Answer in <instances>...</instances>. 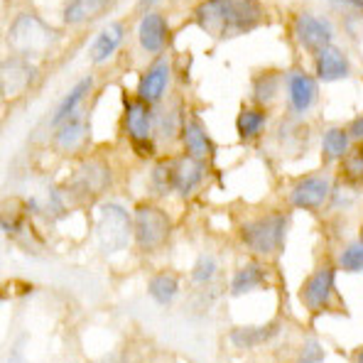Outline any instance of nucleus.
I'll use <instances>...</instances> for the list:
<instances>
[{
    "mask_svg": "<svg viewBox=\"0 0 363 363\" xmlns=\"http://www.w3.org/2000/svg\"><path fill=\"white\" fill-rule=\"evenodd\" d=\"M135 223L130 221L128 211L118 204H104L96 216V241L104 253H116L125 248L130 241V228Z\"/></svg>",
    "mask_w": 363,
    "mask_h": 363,
    "instance_id": "f257e3e1",
    "label": "nucleus"
},
{
    "mask_svg": "<svg viewBox=\"0 0 363 363\" xmlns=\"http://www.w3.org/2000/svg\"><path fill=\"white\" fill-rule=\"evenodd\" d=\"M285 228H287V216H282V213H270V216L258 218V221L243 223L241 238L253 253L268 255L282 243Z\"/></svg>",
    "mask_w": 363,
    "mask_h": 363,
    "instance_id": "f03ea898",
    "label": "nucleus"
},
{
    "mask_svg": "<svg viewBox=\"0 0 363 363\" xmlns=\"http://www.w3.org/2000/svg\"><path fill=\"white\" fill-rule=\"evenodd\" d=\"M169 218L162 209L152 204H140L135 209V238L143 250L160 248L169 236Z\"/></svg>",
    "mask_w": 363,
    "mask_h": 363,
    "instance_id": "7ed1b4c3",
    "label": "nucleus"
},
{
    "mask_svg": "<svg viewBox=\"0 0 363 363\" xmlns=\"http://www.w3.org/2000/svg\"><path fill=\"white\" fill-rule=\"evenodd\" d=\"M52 40H55L52 30L47 28L45 23H40V20L30 18V15H20V18L13 23L10 35H8L10 47H15V50L23 52V55L42 52Z\"/></svg>",
    "mask_w": 363,
    "mask_h": 363,
    "instance_id": "20e7f679",
    "label": "nucleus"
},
{
    "mask_svg": "<svg viewBox=\"0 0 363 363\" xmlns=\"http://www.w3.org/2000/svg\"><path fill=\"white\" fill-rule=\"evenodd\" d=\"M297 37H300L302 47H307L309 52H319L322 47L332 45V25L324 18L317 15H300L295 23Z\"/></svg>",
    "mask_w": 363,
    "mask_h": 363,
    "instance_id": "39448f33",
    "label": "nucleus"
},
{
    "mask_svg": "<svg viewBox=\"0 0 363 363\" xmlns=\"http://www.w3.org/2000/svg\"><path fill=\"white\" fill-rule=\"evenodd\" d=\"M150 125H152V118H150V111H147L145 104H128V116H125V128H128V135L133 138V145L135 150L140 152H150Z\"/></svg>",
    "mask_w": 363,
    "mask_h": 363,
    "instance_id": "423d86ee",
    "label": "nucleus"
},
{
    "mask_svg": "<svg viewBox=\"0 0 363 363\" xmlns=\"http://www.w3.org/2000/svg\"><path fill=\"white\" fill-rule=\"evenodd\" d=\"M332 290H334V270L332 268L317 270L312 277H309L307 285H304V290H302L304 307L312 309V312L322 309L324 304L329 302V297H332Z\"/></svg>",
    "mask_w": 363,
    "mask_h": 363,
    "instance_id": "0eeeda50",
    "label": "nucleus"
},
{
    "mask_svg": "<svg viewBox=\"0 0 363 363\" xmlns=\"http://www.w3.org/2000/svg\"><path fill=\"white\" fill-rule=\"evenodd\" d=\"M169 172H172V189H177L182 196L191 194V189L199 186L201 177H204V164L199 157H184L179 162L169 164Z\"/></svg>",
    "mask_w": 363,
    "mask_h": 363,
    "instance_id": "6e6552de",
    "label": "nucleus"
},
{
    "mask_svg": "<svg viewBox=\"0 0 363 363\" xmlns=\"http://www.w3.org/2000/svg\"><path fill=\"white\" fill-rule=\"evenodd\" d=\"M329 194V182L324 177H309L302 179L300 184L292 189L290 194V204L300 206V209H317L327 201Z\"/></svg>",
    "mask_w": 363,
    "mask_h": 363,
    "instance_id": "1a4fd4ad",
    "label": "nucleus"
},
{
    "mask_svg": "<svg viewBox=\"0 0 363 363\" xmlns=\"http://www.w3.org/2000/svg\"><path fill=\"white\" fill-rule=\"evenodd\" d=\"M317 77L322 82H336V79L349 77V60L344 52L336 50L334 45H327L317 52Z\"/></svg>",
    "mask_w": 363,
    "mask_h": 363,
    "instance_id": "9d476101",
    "label": "nucleus"
},
{
    "mask_svg": "<svg viewBox=\"0 0 363 363\" xmlns=\"http://www.w3.org/2000/svg\"><path fill=\"white\" fill-rule=\"evenodd\" d=\"M167 84H169V64L164 60L155 62L150 72L143 77L140 86H138V94L145 104H157L160 99L164 96L167 91Z\"/></svg>",
    "mask_w": 363,
    "mask_h": 363,
    "instance_id": "9b49d317",
    "label": "nucleus"
},
{
    "mask_svg": "<svg viewBox=\"0 0 363 363\" xmlns=\"http://www.w3.org/2000/svg\"><path fill=\"white\" fill-rule=\"evenodd\" d=\"M138 37H140V45L145 52H162L164 42H167V23L160 13H150L143 18L140 28H138Z\"/></svg>",
    "mask_w": 363,
    "mask_h": 363,
    "instance_id": "f8f14e48",
    "label": "nucleus"
},
{
    "mask_svg": "<svg viewBox=\"0 0 363 363\" xmlns=\"http://www.w3.org/2000/svg\"><path fill=\"white\" fill-rule=\"evenodd\" d=\"M228 15H231V0H206L196 13V20L204 30L218 32L228 28Z\"/></svg>",
    "mask_w": 363,
    "mask_h": 363,
    "instance_id": "ddd939ff",
    "label": "nucleus"
},
{
    "mask_svg": "<svg viewBox=\"0 0 363 363\" xmlns=\"http://www.w3.org/2000/svg\"><path fill=\"white\" fill-rule=\"evenodd\" d=\"M287 91H290V106L302 113L309 106L314 104V96H317V86H314V79L307 77L302 72H295L290 77V84H287Z\"/></svg>",
    "mask_w": 363,
    "mask_h": 363,
    "instance_id": "4468645a",
    "label": "nucleus"
},
{
    "mask_svg": "<svg viewBox=\"0 0 363 363\" xmlns=\"http://www.w3.org/2000/svg\"><path fill=\"white\" fill-rule=\"evenodd\" d=\"M121 42H123V25H118V23L108 25V28L96 37L94 50H91V60L96 64L106 62L108 57H113V52L121 47Z\"/></svg>",
    "mask_w": 363,
    "mask_h": 363,
    "instance_id": "2eb2a0df",
    "label": "nucleus"
},
{
    "mask_svg": "<svg viewBox=\"0 0 363 363\" xmlns=\"http://www.w3.org/2000/svg\"><path fill=\"white\" fill-rule=\"evenodd\" d=\"M108 5V0H69L64 8V23L67 25H82L101 13Z\"/></svg>",
    "mask_w": 363,
    "mask_h": 363,
    "instance_id": "dca6fc26",
    "label": "nucleus"
},
{
    "mask_svg": "<svg viewBox=\"0 0 363 363\" xmlns=\"http://www.w3.org/2000/svg\"><path fill=\"white\" fill-rule=\"evenodd\" d=\"M84 133H86V123H84V118L79 113H72L60 128H57V145H60L62 150H74V147L82 145Z\"/></svg>",
    "mask_w": 363,
    "mask_h": 363,
    "instance_id": "f3484780",
    "label": "nucleus"
},
{
    "mask_svg": "<svg viewBox=\"0 0 363 363\" xmlns=\"http://www.w3.org/2000/svg\"><path fill=\"white\" fill-rule=\"evenodd\" d=\"M91 84H94V79L86 77V79H84V82H79L77 86H74L72 91H69L67 99H64L62 104H60V108L55 111V118H52V125L60 128L62 123L67 121L69 116H72L74 111L79 108V106H82V101L86 99V94L91 91Z\"/></svg>",
    "mask_w": 363,
    "mask_h": 363,
    "instance_id": "a211bd4d",
    "label": "nucleus"
},
{
    "mask_svg": "<svg viewBox=\"0 0 363 363\" xmlns=\"http://www.w3.org/2000/svg\"><path fill=\"white\" fill-rule=\"evenodd\" d=\"M184 143H186V152H189L191 157H199V160H204L206 155H211V150H213L211 140L206 138V133H204V128H201L196 121L186 123Z\"/></svg>",
    "mask_w": 363,
    "mask_h": 363,
    "instance_id": "6ab92c4d",
    "label": "nucleus"
},
{
    "mask_svg": "<svg viewBox=\"0 0 363 363\" xmlns=\"http://www.w3.org/2000/svg\"><path fill=\"white\" fill-rule=\"evenodd\" d=\"M277 332V324H270V327H245V329H236V332H231V341L233 346H238V349H250V346H258V344H265V341H270V336Z\"/></svg>",
    "mask_w": 363,
    "mask_h": 363,
    "instance_id": "aec40b11",
    "label": "nucleus"
},
{
    "mask_svg": "<svg viewBox=\"0 0 363 363\" xmlns=\"http://www.w3.org/2000/svg\"><path fill=\"white\" fill-rule=\"evenodd\" d=\"M263 280H265L263 268H260L258 263H250V265H245V268H241L236 275H233L231 292H233V295H245V292H250L253 287H258Z\"/></svg>",
    "mask_w": 363,
    "mask_h": 363,
    "instance_id": "412c9836",
    "label": "nucleus"
},
{
    "mask_svg": "<svg viewBox=\"0 0 363 363\" xmlns=\"http://www.w3.org/2000/svg\"><path fill=\"white\" fill-rule=\"evenodd\" d=\"M177 290H179V282H177V277L174 275H157V277H152L150 280V297L157 304H169L174 300V295H177Z\"/></svg>",
    "mask_w": 363,
    "mask_h": 363,
    "instance_id": "4be33fe9",
    "label": "nucleus"
},
{
    "mask_svg": "<svg viewBox=\"0 0 363 363\" xmlns=\"http://www.w3.org/2000/svg\"><path fill=\"white\" fill-rule=\"evenodd\" d=\"M349 133L341 130V128H332V130H327V135H324V157L327 160H336V157H344L346 152H349Z\"/></svg>",
    "mask_w": 363,
    "mask_h": 363,
    "instance_id": "5701e85b",
    "label": "nucleus"
},
{
    "mask_svg": "<svg viewBox=\"0 0 363 363\" xmlns=\"http://www.w3.org/2000/svg\"><path fill=\"white\" fill-rule=\"evenodd\" d=\"M263 125H265V113L263 111H258V108H248V111H243L241 116H238V135L241 138H253V135H258L260 130H263Z\"/></svg>",
    "mask_w": 363,
    "mask_h": 363,
    "instance_id": "b1692460",
    "label": "nucleus"
},
{
    "mask_svg": "<svg viewBox=\"0 0 363 363\" xmlns=\"http://www.w3.org/2000/svg\"><path fill=\"white\" fill-rule=\"evenodd\" d=\"M339 265H341L344 270H351V272L363 270V241L351 243L349 248H346L344 253H341Z\"/></svg>",
    "mask_w": 363,
    "mask_h": 363,
    "instance_id": "393cba45",
    "label": "nucleus"
},
{
    "mask_svg": "<svg viewBox=\"0 0 363 363\" xmlns=\"http://www.w3.org/2000/svg\"><path fill=\"white\" fill-rule=\"evenodd\" d=\"M213 272H216L213 258H201L199 263L194 265V270H191V280H194L196 285H204V282H209L213 277Z\"/></svg>",
    "mask_w": 363,
    "mask_h": 363,
    "instance_id": "a878e982",
    "label": "nucleus"
},
{
    "mask_svg": "<svg viewBox=\"0 0 363 363\" xmlns=\"http://www.w3.org/2000/svg\"><path fill=\"white\" fill-rule=\"evenodd\" d=\"M346 174H349L354 182H359L363 177V152L349 157V162H346Z\"/></svg>",
    "mask_w": 363,
    "mask_h": 363,
    "instance_id": "bb28decb",
    "label": "nucleus"
},
{
    "mask_svg": "<svg viewBox=\"0 0 363 363\" xmlns=\"http://www.w3.org/2000/svg\"><path fill=\"white\" fill-rule=\"evenodd\" d=\"M304 361H312V359H324V354H322V349L317 346V341H309L307 344V351H304V356H302Z\"/></svg>",
    "mask_w": 363,
    "mask_h": 363,
    "instance_id": "cd10ccee",
    "label": "nucleus"
},
{
    "mask_svg": "<svg viewBox=\"0 0 363 363\" xmlns=\"http://www.w3.org/2000/svg\"><path fill=\"white\" fill-rule=\"evenodd\" d=\"M351 138H356V140H363V118H359L351 125Z\"/></svg>",
    "mask_w": 363,
    "mask_h": 363,
    "instance_id": "c85d7f7f",
    "label": "nucleus"
},
{
    "mask_svg": "<svg viewBox=\"0 0 363 363\" xmlns=\"http://www.w3.org/2000/svg\"><path fill=\"white\" fill-rule=\"evenodd\" d=\"M356 359H359V361H363V351H361V354H359V356H356Z\"/></svg>",
    "mask_w": 363,
    "mask_h": 363,
    "instance_id": "c756f323",
    "label": "nucleus"
},
{
    "mask_svg": "<svg viewBox=\"0 0 363 363\" xmlns=\"http://www.w3.org/2000/svg\"><path fill=\"white\" fill-rule=\"evenodd\" d=\"M361 241H363V231H361Z\"/></svg>",
    "mask_w": 363,
    "mask_h": 363,
    "instance_id": "7c9ffc66",
    "label": "nucleus"
},
{
    "mask_svg": "<svg viewBox=\"0 0 363 363\" xmlns=\"http://www.w3.org/2000/svg\"><path fill=\"white\" fill-rule=\"evenodd\" d=\"M145 3H152V0H145Z\"/></svg>",
    "mask_w": 363,
    "mask_h": 363,
    "instance_id": "2f4dec72",
    "label": "nucleus"
}]
</instances>
